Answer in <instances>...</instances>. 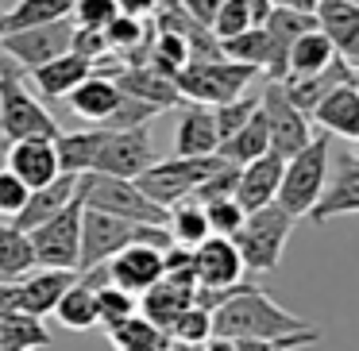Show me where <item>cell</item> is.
I'll list each match as a JSON object with an SVG mask.
<instances>
[{
	"label": "cell",
	"instance_id": "1",
	"mask_svg": "<svg viewBox=\"0 0 359 351\" xmlns=\"http://www.w3.org/2000/svg\"><path fill=\"white\" fill-rule=\"evenodd\" d=\"M309 328L317 324L282 309L266 289L243 286V282L212 309V336H224V340H286V336H302Z\"/></svg>",
	"mask_w": 359,
	"mask_h": 351
},
{
	"label": "cell",
	"instance_id": "2",
	"mask_svg": "<svg viewBox=\"0 0 359 351\" xmlns=\"http://www.w3.org/2000/svg\"><path fill=\"white\" fill-rule=\"evenodd\" d=\"M251 81H263V74H259L255 66L228 62V58L186 62L174 74V85H178L182 101L205 104V109H217V104H228V101H236V97H243Z\"/></svg>",
	"mask_w": 359,
	"mask_h": 351
},
{
	"label": "cell",
	"instance_id": "3",
	"mask_svg": "<svg viewBox=\"0 0 359 351\" xmlns=\"http://www.w3.org/2000/svg\"><path fill=\"white\" fill-rule=\"evenodd\" d=\"M0 135H4V143L27 139V135H47V139L58 135L55 116L27 89L24 74H20V66L12 58L0 62Z\"/></svg>",
	"mask_w": 359,
	"mask_h": 351
},
{
	"label": "cell",
	"instance_id": "4",
	"mask_svg": "<svg viewBox=\"0 0 359 351\" xmlns=\"http://www.w3.org/2000/svg\"><path fill=\"white\" fill-rule=\"evenodd\" d=\"M294 220L282 205H263V209L248 212L240 224V232L232 235L236 251L243 259V270H255V274H271L278 266L282 251H286V240L294 235Z\"/></svg>",
	"mask_w": 359,
	"mask_h": 351
},
{
	"label": "cell",
	"instance_id": "5",
	"mask_svg": "<svg viewBox=\"0 0 359 351\" xmlns=\"http://www.w3.org/2000/svg\"><path fill=\"white\" fill-rule=\"evenodd\" d=\"M325 186H328V135H313L297 155L286 158L274 205H282L290 216H309V209L320 201Z\"/></svg>",
	"mask_w": 359,
	"mask_h": 351
},
{
	"label": "cell",
	"instance_id": "6",
	"mask_svg": "<svg viewBox=\"0 0 359 351\" xmlns=\"http://www.w3.org/2000/svg\"><path fill=\"white\" fill-rule=\"evenodd\" d=\"M86 209L109 212V216L132 220V224H166V209L155 205L135 181L109 178V174H81L78 181Z\"/></svg>",
	"mask_w": 359,
	"mask_h": 351
},
{
	"label": "cell",
	"instance_id": "7",
	"mask_svg": "<svg viewBox=\"0 0 359 351\" xmlns=\"http://www.w3.org/2000/svg\"><path fill=\"white\" fill-rule=\"evenodd\" d=\"M220 166H224V158H220V155H205V158L174 155V158H155V163H151L140 178H132V181L155 205L170 209L174 201H182V197H194V189L201 186L209 174H217Z\"/></svg>",
	"mask_w": 359,
	"mask_h": 351
},
{
	"label": "cell",
	"instance_id": "8",
	"mask_svg": "<svg viewBox=\"0 0 359 351\" xmlns=\"http://www.w3.org/2000/svg\"><path fill=\"white\" fill-rule=\"evenodd\" d=\"M81 189L55 212L50 220L35 224L27 232L32 240V251H35V263L39 266H58V270H74L78 274V251H81Z\"/></svg>",
	"mask_w": 359,
	"mask_h": 351
},
{
	"label": "cell",
	"instance_id": "9",
	"mask_svg": "<svg viewBox=\"0 0 359 351\" xmlns=\"http://www.w3.org/2000/svg\"><path fill=\"white\" fill-rule=\"evenodd\" d=\"M74 43V20H50L39 27H20V32H4L0 39V55L12 58L20 70H35V66L50 62V58L66 55Z\"/></svg>",
	"mask_w": 359,
	"mask_h": 351
},
{
	"label": "cell",
	"instance_id": "10",
	"mask_svg": "<svg viewBox=\"0 0 359 351\" xmlns=\"http://www.w3.org/2000/svg\"><path fill=\"white\" fill-rule=\"evenodd\" d=\"M155 139H151L147 124L140 128H116V132L104 135L101 151L93 158V170L89 174H109V178H140L151 163H155Z\"/></svg>",
	"mask_w": 359,
	"mask_h": 351
},
{
	"label": "cell",
	"instance_id": "11",
	"mask_svg": "<svg viewBox=\"0 0 359 351\" xmlns=\"http://www.w3.org/2000/svg\"><path fill=\"white\" fill-rule=\"evenodd\" d=\"M259 112H263V120H266V135H271V151H274V155L290 158V155H297V151L313 139L309 116L290 104V97L282 93L278 81H266L263 78V89H259Z\"/></svg>",
	"mask_w": 359,
	"mask_h": 351
},
{
	"label": "cell",
	"instance_id": "12",
	"mask_svg": "<svg viewBox=\"0 0 359 351\" xmlns=\"http://www.w3.org/2000/svg\"><path fill=\"white\" fill-rule=\"evenodd\" d=\"M140 235V224L132 220L109 216V212L97 209H81V251H78V274L89 270V266L109 263L116 251H124L128 243H135Z\"/></svg>",
	"mask_w": 359,
	"mask_h": 351
},
{
	"label": "cell",
	"instance_id": "13",
	"mask_svg": "<svg viewBox=\"0 0 359 351\" xmlns=\"http://www.w3.org/2000/svg\"><path fill=\"white\" fill-rule=\"evenodd\" d=\"M197 289H232L243 278V259L228 235H205L194 247Z\"/></svg>",
	"mask_w": 359,
	"mask_h": 351
},
{
	"label": "cell",
	"instance_id": "14",
	"mask_svg": "<svg viewBox=\"0 0 359 351\" xmlns=\"http://www.w3.org/2000/svg\"><path fill=\"white\" fill-rule=\"evenodd\" d=\"M4 166L27 189H39L55 174H62L58 170V155H55V139H47V135H27V139L4 143Z\"/></svg>",
	"mask_w": 359,
	"mask_h": 351
},
{
	"label": "cell",
	"instance_id": "15",
	"mask_svg": "<svg viewBox=\"0 0 359 351\" xmlns=\"http://www.w3.org/2000/svg\"><path fill=\"white\" fill-rule=\"evenodd\" d=\"M109 270V282L120 289H128L132 297H140L143 289H151L158 278H163V251L147 247V243H128L124 251L104 263Z\"/></svg>",
	"mask_w": 359,
	"mask_h": 351
},
{
	"label": "cell",
	"instance_id": "16",
	"mask_svg": "<svg viewBox=\"0 0 359 351\" xmlns=\"http://www.w3.org/2000/svg\"><path fill=\"white\" fill-rule=\"evenodd\" d=\"M112 81L120 85V93H128V97H135V101H143V104H151V109H178V104H186L182 101V93H178V85H174V78L170 74H163V70H155V66H147V62H132V66H120L116 74H112Z\"/></svg>",
	"mask_w": 359,
	"mask_h": 351
},
{
	"label": "cell",
	"instance_id": "17",
	"mask_svg": "<svg viewBox=\"0 0 359 351\" xmlns=\"http://www.w3.org/2000/svg\"><path fill=\"white\" fill-rule=\"evenodd\" d=\"M282 166H286V158L274 155V151L243 163L240 174H236V193H232L236 205H240L243 212H255V209H263V205H271L274 197H278Z\"/></svg>",
	"mask_w": 359,
	"mask_h": 351
},
{
	"label": "cell",
	"instance_id": "18",
	"mask_svg": "<svg viewBox=\"0 0 359 351\" xmlns=\"http://www.w3.org/2000/svg\"><path fill=\"white\" fill-rule=\"evenodd\" d=\"M78 274L74 270H58V266H39V270H27L16 282V297H20V312H32V317H47L55 312L58 297L74 286Z\"/></svg>",
	"mask_w": 359,
	"mask_h": 351
},
{
	"label": "cell",
	"instance_id": "19",
	"mask_svg": "<svg viewBox=\"0 0 359 351\" xmlns=\"http://www.w3.org/2000/svg\"><path fill=\"white\" fill-rule=\"evenodd\" d=\"M344 81H359V78H355V70H351L344 58H336V62L325 66L320 74H309V78H282L278 85H282V93L290 97V104L309 116V112L317 109L336 85H344Z\"/></svg>",
	"mask_w": 359,
	"mask_h": 351
},
{
	"label": "cell",
	"instance_id": "20",
	"mask_svg": "<svg viewBox=\"0 0 359 351\" xmlns=\"http://www.w3.org/2000/svg\"><path fill=\"white\" fill-rule=\"evenodd\" d=\"M78 181H81V174H66V170H62V174H55V178H50L47 186H39V189H32V193H27L24 209L16 212V220H12V224H16L20 232H32L35 224L50 220L66 201H70L74 193H78Z\"/></svg>",
	"mask_w": 359,
	"mask_h": 351
},
{
	"label": "cell",
	"instance_id": "21",
	"mask_svg": "<svg viewBox=\"0 0 359 351\" xmlns=\"http://www.w3.org/2000/svg\"><path fill=\"white\" fill-rule=\"evenodd\" d=\"M309 120H317L325 128V135H340V139H355L359 135V85L344 81L336 85L317 109L309 112Z\"/></svg>",
	"mask_w": 359,
	"mask_h": 351
},
{
	"label": "cell",
	"instance_id": "22",
	"mask_svg": "<svg viewBox=\"0 0 359 351\" xmlns=\"http://www.w3.org/2000/svg\"><path fill=\"white\" fill-rule=\"evenodd\" d=\"M220 147V132H217V116L205 104H186L178 120V132H174V151L182 158H205L217 155Z\"/></svg>",
	"mask_w": 359,
	"mask_h": 351
},
{
	"label": "cell",
	"instance_id": "23",
	"mask_svg": "<svg viewBox=\"0 0 359 351\" xmlns=\"http://www.w3.org/2000/svg\"><path fill=\"white\" fill-rule=\"evenodd\" d=\"M351 212H359V163L355 158H344L340 174L328 181L325 193H320V201L309 209V220L328 224V220L351 216Z\"/></svg>",
	"mask_w": 359,
	"mask_h": 351
},
{
	"label": "cell",
	"instance_id": "24",
	"mask_svg": "<svg viewBox=\"0 0 359 351\" xmlns=\"http://www.w3.org/2000/svg\"><path fill=\"white\" fill-rule=\"evenodd\" d=\"M89 74H93V62L81 58L78 50H66V55L50 58V62H43V66H35L32 81H35V89H39L47 101H58V97H66L78 81H86Z\"/></svg>",
	"mask_w": 359,
	"mask_h": 351
},
{
	"label": "cell",
	"instance_id": "25",
	"mask_svg": "<svg viewBox=\"0 0 359 351\" xmlns=\"http://www.w3.org/2000/svg\"><path fill=\"white\" fill-rule=\"evenodd\" d=\"M70 109L78 112L81 120H93L97 128L104 124V120L116 112V104H120V85L112 78H104V74H89L86 81H78V85L70 89Z\"/></svg>",
	"mask_w": 359,
	"mask_h": 351
},
{
	"label": "cell",
	"instance_id": "26",
	"mask_svg": "<svg viewBox=\"0 0 359 351\" xmlns=\"http://www.w3.org/2000/svg\"><path fill=\"white\" fill-rule=\"evenodd\" d=\"M140 305H143V317H147L155 328H163V332H166V328H170L174 320L194 305V289L182 286V282L158 278L151 289H143V294H140Z\"/></svg>",
	"mask_w": 359,
	"mask_h": 351
},
{
	"label": "cell",
	"instance_id": "27",
	"mask_svg": "<svg viewBox=\"0 0 359 351\" xmlns=\"http://www.w3.org/2000/svg\"><path fill=\"white\" fill-rule=\"evenodd\" d=\"M336 58H340V55H336L332 39H328L320 27H313V32L297 35V39L290 43V50H286V74H282V78H309V74H320L325 66H332Z\"/></svg>",
	"mask_w": 359,
	"mask_h": 351
},
{
	"label": "cell",
	"instance_id": "28",
	"mask_svg": "<svg viewBox=\"0 0 359 351\" xmlns=\"http://www.w3.org/2000/svg\"><path fill=\"white\" fill-rule=\"evenodd\" d=\"M109 128H81V132H58L55 135V155H58V170L66 174H89L93 158L101 151Z\"/></svg>",
	"mask_w": 359,
	"mask_h": 351
},
{
	"label": "cell",
	"instance_id": "29",
	"mask_svg": "<svg viewBox=\"0 0 359 351\" xmlns=\"http://www.w3.org/2000/svg\"><path fill=\"white\" fill-rule=\"evenodd\" d=\"M271 151V135H266V120H263V112H251V120L240 128V132H232L224 143L217 147V155L224 158V163H232V166H243V163H251V158H259V155H266Z\"/></svg>",
	"mask_w": 359,
	"mask_h": 351
},
{
	"label": "cell",
	"instance_id": "30",
	"mask_svg": "<svg viewBox=\"0 0 359 351\" xmlns=\"http://www.w3.org/2000/svg\"><path fill=\"white\" fill-rule=\"evenodd\" d=\"M50 347V332L43 324V317L32 312H8L0 317V351H39Z\"/></svg>",
	"mask_w": 359,
	"mask_h": 351
},
{
	"label": "cell",
	"instance_id": "31",
	"mask_svg": "<svg viewBox=\"0 0 359 351\" xmlns=\"http://www.w3.org/2000/svg\"><path fill=\"white\" fill-rule=\"evenodd\" d=\"M166 232H170V240L182 243V247H197V243L209 235V220H205L201 201H194V197L174 201L170 209H166Z\"/></svg>",
	"mask_w": 359,
	"mask_h": 351
},
{
	"label": "cell",
	"instance_id": "32",
	"mask_svg": "<svg viewBox=\"0 0 359 351\" xmlns=\"http://www.w3.org/2000/svg\"><path fill=\"white\" fill-rule=\"evenodd\" d=\"M35 251L27 232H20L16 224H0V278L20 282L27 270H35Z\"/></svg>",
	"mask_w": 359,
	"mask_h": 351
},
{
	"label": "cell",
	"instance_id": "33",
	"mask_svg": "<svg viewBox=\"0 0 359 351\" xmlns=\"http://www.w3.org/2000/svg\"><path fill=\"white\" fill-rule=\"evenodd\" d=\"M55 317L62 320L66 328H74V332H89V328H97V297H93V286H86V282L74 278V286L58 297Z\"/></svg>",
	"mask_w": 359,
	"mask_h": 351
},
{
	"label": "cell",
	"instance_id": "34",
	"mask_svg": "<svg viewBox=\"0 0 359 351\" xmlns=\"http://www.w3.org/2000/svg\"><path fill=\"white\" fill-rule=\"evenodd\" d=\"M74 8V0H16L8 12H4V32H20V27H39L50 20H66Z\"/></svg>",
	"mask_w": 359,
	"mask_h": 351
},
{
	"label": "cell",
	"instance_id": "35",
	"mask_svg": "<svg viewBox=\"0 0 359 351\" xmlns=\"http://www.w3.org/2000/svg\"><path fill=\"white\" fill-rule=\"evenodd\" d=\"M109 340L116 351H166L170 336L163 328H155L147 317H128L124 324L109 328Z\"/></svg>",
	"mask_w": 359,
	"mask_h": 351
},
{
	"label": "cell",
	"instance_id": "36",
	"mask_svg": "<svg viewBox=\"0 0 359 351\" xmlns=\"http://www.w3.org/2000/svg\"><path fill=\"white\" fill-rule=\"evenodd\" d=\"M220 55L228 62H243V66H255L259 74H266V62H271V43H266L263 24L248 27V32L232 35V39H220Z\"/></svg>",
	"mask_w": 359,
	"mask_h": 351
},
{
	"label": "cell",
	"instance_id": "37",
	"mask_svg": "<svg viewBox=\"0 0 359 351\" xmlns=\"http://www.w3.org/2000/svg\"><path fill=\"white\" fill-rule=\"evenodd\" d=\"M104 43H109V55H120V58H128L132 50H143V55H147V43H151L147 20H132V16L109 20V24H104Z\"/></svg>",
	"mask_w": 359,
	"mask_h": 351
},
{
	"label": "cell",
	"instance_id": "38",
	"mask_svg": "<svg viewBox=\"0 0 359 351\" xmlns=\"http://www.w3.org/2000/svg\"><path fill=\"white\" fill-rule=\"evenodd\" d=\"M143 62L174 78V74L189 62V43L182 39V35H174V32H155L151 43H147V58H143Z\"/></svg>",
	"mask_w": 359,
	"mask_h": 351
},
{
	"label": "cell",
	"instance_id": "39",
	"mask_svg": "<svg viewBox=\"0 0 359 351\" xmlns=\"http://www.w3.org/2000/svg\"><path fill=\"white\" fill-rule=\"evenodd\" d=\"M93 297H97V324H101L104 332H109V328H116V324H124L128 317H135V297L128 294V289L112 286V282L97 286Z\"/></svg>",
	"mask_w": 359,
	"mask_h": 351
},
{
	"label": "cell",
	"instance_id": "40",
	"mask_svg": "<svg viewBox=\"0 0 359 351\" xmlns=\"http://www.w3.org/2000/svg\"><path fill=\"white\" fill-rule=\"evenodd\" d=\"M201 209H205V220H209V235H228V240H232V235L240 232L243 216H248V212H243L240 205H236V197H220V201H205Z\"/></svg>",
	"mask_w": 359,
	"mask_h": 351
},
{
	"label": "cell",
	"instance_id": "41",
	"mask_svg": "<svg viewBox=\"0 0 359 351\" xmlns=\"http://www.w3.org/2000/svg\"><path fill=\"white\" fill-rule=\"evenodd\" d=\"M170 340H186V343H205L212 336V312L201 309V305H189L170 328H166Z\"/></svg>",
	"mask_w": 359,
	"mask_h": 351
},
{
	"label": "cell",
	"instance_id": "42",
	"mask_svg": "<svg viewBox=\"0 0 359 351\" xmlns=\"http://www.w3.org/2000/svg\"><path fill=\"white\" fill-rule=\"evenodd\" d=\"M248 27H255V16H251L248 4H243V0H224V4H220V12L212 16L209 32L217 35V39H232V35L248 32Z\"/></svg>",
	"mask_w": 359,
	"mask_h": 351
},
{
	"label": "cell",
	"instance_id": "43",
	"mask_svg": "<svg viewBox=\"0 0 359 351\" xmlns=\"http://www.w3.org/2000/svg\"><path fill=\"white\" fill-rule=\"evenodd\" d=\"M255 109H259V97H236V101H228V104H217L212 116H217L220 143H224L232 132H240V128L251 120V112H255Z\"/></svg>",
	"mask_w": 359,
	"mask_h": 351
},
{
	"label": "cell",
	"instance_id": "44",
	"mask_svg": "<svg viewBox=\"0 0 359 351\" xmlns=\"http://www.w3.org/2000/svg\"><path fill=\"white\" fill-rule=\"evenodd\" d=\"M155 116H158V109H151V104H143V101H135V97L124 93L116 104V112H112L101 128H109V132H116V128H140V124H151Z\"/></svg>",
	"mask_w": 359,
	"mask_h": 351
},
{
	"label": "cell",
	"instance_id": "45",
	"mask_svg": "<svg viewBox=\"0 0 359 351\" xmlns=\"http://www.w3.org/2000/svg\"><path fill=\"white\" fill-rule=\"evenodd\" d=\"M27 193H32V189L4 166V170H0V220H4V224L16 220V212L24 209V201H27Z\"/></svg>",
	"mask_w": 359,
	"mask_h": 351
},
{
	"label": "cell",
	"instance_id": "46",
	"mask_svg": "<svg viewBox=\"0 0 359 351\" xmlns=\"http://www.w3.org/2000/svg\"><path fill=\"white\" fill-rule=\"evenodd\" d=\"M116 0H74L70 20L78 27H104L109 20H116Z\"/></svg>",
	"mask_w": 359,
	"mask_h": 351
},
{
	"label": "cell",
	"instance_id": "47",
	"mask_svg": "<svg viewBox=\"0 0 359 351\" xmlns=\"http://www.w3.org/2000/svg\"><path fill=\"white\" fill-rule=\"evenodd\" d=\"M236 174H240V166L224 163L217 174H209V178L201 181V186L194 189V201H220V197H232L236 193Z\"/></svg>",
	"mask_w": 359,
	"mask_h": 351
},
{
	"label": "cell",
	"instance_id": "48",
	"mask_svg": "<svg viewBox=\"0 0 359 351\" xmlns=\"http://www.w3.org/2000/svg\"><path fill=\"white\" fill-rule=\"evenodd\" d=\"M320 343V328H309L302 336H286V340H236V351H302Z\"/></svg>",
	"mask_w": 359,
	"mask_h": 351
},
{
	"label": "cell",
	"instance_id": "49",
	"mask_svg": "<svg viewBox=\"0 0 359 351\" xmlns=\"http://www.w3.org/2000/svg\"><path fill=\"white\" fill-rule=\"evenodd\" d=\"M220 4H224V0H182V8H186L197 24H205V27L212 24V16L220 12Z\"/></svg>",
	"mask_w": 359,
	"mask_h": 351
},
{
	"label": "cell",
	"instance_id": "50",
	"mask_svg": "<svg viewBox=\"0 0 359 351\" xmlns=\"http://www.w3.org/2000/svg\"><path fill=\"white\" fill-rule=\"evenodd\" d=\"M155 4L158 0H116V12L120 16H132V20H151L155 16Z\"/></svg>",
	"mask_w": 359,
	"mask_h": 351
},
{
	"label": "cell",
	"instance_id": "51",
	"mask_svg": "<svg viewBox=\"0 0 359 351\" xmlns=\"http://www.w3.org/2000/svg\"><path fill=\"white\" fill-rule=\"evenodd\" d=\"M20 309V297H16V282L0 278V317H8V312Z\"/></svg>",
	"mask_w": 359,
	"mask_h": 351
},
{
	"label": "cell",
	"instance_id": "52",
	"mask_svg": "<svg viewBox=\"0 0 359 351\" xmlns=\"http://www.w3.org/2000/svg\"><path fill=\"white\" fill-rule=\"evenodd\" d=\"M278 8H297V12H317V0H271Z\"/></svg>",
	"mask_w": 359,
	"mask_h": 351
},
{
	"label": "cell",
	"instance_id": "53",
	"mask_svg": "<svg viewBox=\"0 0 359 351\" xmlns=\"http://www.w3.org/2000/svg\"><path fill=\"white\" fill-rule=\"evenodd\" d=\"M201 351H236V340H224V336H209Z\"/></svg>",
	"mask_w": 359,
	"mask_h": 351
},
{
	"label": "cell",
	"instance_id": "54",
	"mask_svg": "<svg viewBox=\"0 0 359 351\" xmlns=\"http://www.w3.org/2000/svg\"><path fill=\"white\" fill-rule=\"evenodd\" d=\"M243 4L251 8V16H255V24H263V20H266V12H271V0H243Z\"/></svg>",
	"mask_w": 359,
	"mask_h": 351
},
{
	"label": "cell",
	"instance_id": "55",
	"mask_svg": "<svg viewBox=\"0 0 359 351\" xmlns=\"http://www.w3.org/2000/svg\"><path fill=\"white\" fill-rule=\"evenodd\" d=\"M355 143H359V135H355ZM351 158H355V163H359V147H355V155H351Z\"/></svg>",
	"mask_w": 359,
	"mask_h": 351
},
{
	"label": "cell",
	"instance_id": "56",
	"mask_svg": "<svg viewBox=\"0 0 359 351\" xmlns=\"http://www.w3.org/2000/svg\"><path fill=\"white\" fill-rule=\"evenodd\" d=\"M0 39H4V24H0Z\"/></svg>",
	"mask_w": 359,
	"mask_h": 351
},
{
	"label": "cell",
	"instance_id": "57",
	"mask_svg": "<svg viewBox=\"0 0 359 351\" xmlns=\"http://www.w3.org/2000/svg\"><path fill=\"white\" fill-rule=\"evenodd\" d=\"M0 20H4V8H0Z\"/></svg>",
	"mask_w": 359,
	"mask_h": 351
}]
</instances>
